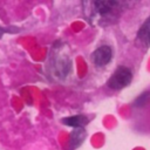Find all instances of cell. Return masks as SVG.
Returning a JSON list of instances; mask_svg holds the SVG:
<instances>
[{"label":"cell","mask_w":150,"mask_h":150,"mask_svg":"<svg viewBox=\"0 0 150 150\" xmlns=\"http://www.w3.org/2000/svg\"><path fill=\"white\" fill-rule=\"evenodd\" d=\"M93 8L101 18H112L122 8V0H91Z\"/></svg>","instance_id":"cell-1"},{"label":"cell","mask_w":150,"mask_h":150,"mask_svg":"<svg viewBox=\"0 0 150 150\" xmlns=\"http://www.w3.org/2000/svg\"><path fill=\"white\" fill-rule=\"evenodd\" d=\"M132 80V74H131V70L124 66H120L114 73L112 75L110 76V79L108 80L107 84L109 88L111 89H115V90H118V89H122L127 86L130 84Z\"/></svg>","instance_id":"cell-2"},{"label":"cell","mask_w":150,"mask_h":150,"mask_svg":"<svg viewBox=\"0 0 150 150\" xmlns=\"http://www.w3.org/2000/svg\"><path fill=\"white\" fill-rule=\"evenodd\" d=\"M111 56H112L111 48L109 46H101L91 54V60L97 67H103L110 62Z\"/></svg>","instance_id":"cell-3"},{"label":"cell","mask_w":150,"mask_h":150,"mask_svg":"<svg viewBox=\"0 0 150 150\" xmlns=\"http://www.w3.org/2000/svg\"><path fill=\"white\" fill-rule=\"evenodd\" d=\"M84 138H86V131L82 129V127H76L75 130L70 134V139H69L70 150H74L75 148H77L83 142Z\"/></svg>","instance_id":"cell-4"},{"label":"cell","mask_w":150,"mask_h":150,"mask_svg":"<svg viewBox=\"0 0 150 150\" xmlns=\"http://www.w3.org/2000/svg\"><path fill=\"white\" fill-rule=\"evenodd\" d=\"M137 38L143 43V46H145V47L150 46V16L141 26V28L137 33Z\"/></svg>","instance_id":"cell-5"},{"label":"cell","mask_w":150,"mask_h":150,"mask_svg":"<svg viewBox=\"0 0 150 150\" xmlns=\"http://www.w3.org/2000/svg\"><path fill=\"white\" fill-rule=\"evenodd\" d=\"M62 122L66 125H70V127H83L88 123V118L83 115H76V116H70V117H66L62 120Z\"/></svg>","instance_id":"cell-6"},{"label":"cell","mask_w":150,"mask_h":150,"mask_svg":"<svg viewBox=\"0 0 150 150\" xmlns=\"http://www.w3.org/2000/svg\"><path fill=\"white\" fill-rule=\"evenodd\" d=\"M5 32H6V30H5L4 28H1V27H0V38L4 35V33H5Z\"/></svg>","instance_id":"cell-7"}]
</instances>
